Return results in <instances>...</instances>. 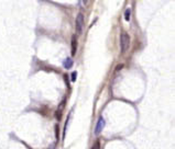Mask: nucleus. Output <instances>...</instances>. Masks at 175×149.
Returning a JSON list of instances; mask_svg holds the SVG:
<instances>
[{"label": "nucleus", "instance_id": "nucleus-1", "mask_svg": "<svg viewBox=\"0 0 175 149\" xmlns=\"http://www.w3.org/2000/svg\"><path fill=\"white\" fill-rule=\"evenodd\" d=\"M130 46V36L128 35V33H121L120 35V48H121V53H126L129 50Z\"/></svg>", "mask_w": 175, "mask_h": 149}, {"label": "nucleus", "instance_id": "nucleus-2", "mask_svg": "<svg viewBox=\"0 0 175 149\" xmlns=\"http://www.w3.org/2000/svg\"><path fill=\"white\" fill-rule=\"evenodd\" d=\"M75 26H76V32L77 34H82L84 28V15L83 13H78L75 21Z\"/></svg>", "mask_w": 175, "mask_h": 149}, {"label": "nucleus", "instance_id": "nucleus-3", "mask_svg": "<svg viewBox=\"0 0 175 149\" xmlns=\"http://www.w3.org/2000/svg\"><path fill=\"white\" fill-rule=\"evenodd\" d=\"M104 126H105V120L104 117H99L97 124H96V127H95V134L96 135H99L103 131L104 129Z\"/></svg>", "mask_w": 175, "mask_h": 149}, {"label": "nucleus", "instance_id": "nucleus-4", "mask_svg": "<svg viewBox=\"0 0 175 149\" xmlns=\"http://www.w3.org/2000/svg\"><path fill=\"white\" fill-rule=\"evenodd\" d=\"M71 45H72V56H74L76 54V50H77V38H76V35H73L72 37V42H71Z\"/></svg>", "mask_w": 175, "mask_h": 149}, {"label": "nucleus", "instance_id": "nucleus-5", "mask_svg": "<svg viewBox=\"0 0 175 149\" xmlns=\"http://www.w3.org/2000/svg\"><path fill=\"white\" fill-rule=\"evenodd\" d=\"M63 64H64V67H65L66 69H71L72 66H73V59H72L71 57H67L65 60L63 61Z\"/></svg>", "mask_w": 175, "mask_h": 149}, {"label": "nucleus", "instance_id": "nucleus-6", "mask_svg": "<svg viewBox=\"0 0 175 149\" xmlns=\"http://www.w3.org/2000/svg\"><path fill=\"white\" fill-rule=\"evenodd\" d=\"M130 15H131V10H130V9H127V10H126V12H125V19H126V21L130 20Z\"/></svg>", "mask_w": 175, "mask_h": 149}, {"label": "nucleus", "instance_id": "nucleus-7", "mask_svg": "<svg viewBox=\"0 0 175 149\" xmlns=\"http://www.w3.org/2000/svg\"><path fill=\"white\" fill-rule=\"evenodd\" d=\"M90 149H100V143H99V140H96Z\"/></svg>", "mask_w": 175, "mask_h": 149}, {"label": "nucleus", "instance_id": "nucleus-8", "mask_svg": "<svg viewBox=\"0 0 175 149\" xmlns=\"http://www.w3.org/2000/svg\"><path fill=\"white\" fill-rule=\"evenodd\" d=\"M76 77H77V73L74 71V73H72V76H71V80L72 82H75L76 81Z\"/></svg>", "mask_w": 175, "mask_h": 149}, {"label": "nucleus", "instance_id": "nucleus-9", "mask_svg": "<svg viewBox=\"0 0 175 149\" xmlns=\"http://www.w3.org/2000/svg\"><path fill=\"white\" fill-rule=\"evenodd\" d=\"M122 66H123V65H119V66H118V68H117L116 70H120V69H121V68H122Z\"/></svg>", "mask_w": 175, "mask_h": 149}]
</instances>
